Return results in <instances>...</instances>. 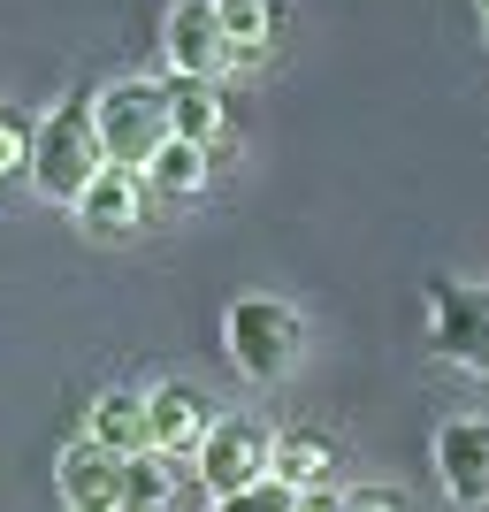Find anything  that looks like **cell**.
I'll list each match as a JSON object with an SVG mask.
<instances>
[{
    "instance_id": "20",
    "label": "cell",
    "mask_w": 489,
    "mask_h": 512,
    "mask_svg": "<svg viewBox=\"0 0 489 512\" xmlns=\"http://www.w3.org/2000/svg\"><path fill=\"white\" fill-rule=\"evenodd\" d=\"M298 512H344V490H306V497H298Z\"/></svg>"
},
{
    "instance_id": "15",
    "label": "cell",
    "mask_w": 489,
    "mask_h": 512,
    "mask_svg": "<svg viewBox=\"0 0 489 512\" xmlns=\"http://www.w3.org/2000/svg\"><path fill=\"white\" fill-rule=\"evenodd\" d=\"M146 184H153L161 199H192L199 184H207V146H184V138H169V146L153 153Z\"/></svg>"
},
{
    "instance_id": "19",
    "label": "cell",
    "mask_w": 489,
    "mask_h": 512,
    "mask_svg": "<svg viewBox=\"0 0 489 512\" xmlns=\"http://www.w3.org/2000/svg\"><path fill=\"white\" fill-rule=\"evenodd\" d=\"M344 512H405V497H398V490H375V482H367V490H344Z\"/></svg>"
},
{
    "instance_id": "5",
    "label": "cell",
    "mask_w": 489,
    "mask_h": 512,
    "mask_svg": "<svg viewBox=\"0 0 489 512\" xmlns=\"http://www.w3.org/2000/svg\"><path fill=\"white\" fill-rule=\"evenodd\" d=\"M192 459H199V490L207 497H237V490H253V482H268V467H276V428L253 421V413H222Z\"/></svg>"
},
{
    "instance_id": "14",
    "label": "cell",
    "mask_w": 489,
    "mask_h": 512,
    "mask_svg": "<svg viewBox=\"0 0 489 512\" xmlns=\"http://www.w3.org/2000/svg\"><path fill=\"white\" fill-rule=\"evenodd\" d=\"M214 8H222V31H230V62H260L268 31H276V0H214Z\"/></svg>"
},
{
    "instance_id": "2",
    "label": "cell",
    "mask_w": 489,
    "mask_h": 512,
    "mask_svg": "<svg viewBox=\"0 0 489 512\" xmlns=\"http://www.w3.org/2000/svg\"><path fill=\"white\" fill-rule=\"evenodd\" d=\"M107 169L100 153V123H92V100H62L39 115V146H31V184H39L46 199H62V207H77V199L92 192V176Z\"/></svg>"
},
{
    "instance_id": "4",
    "label": "cell",
    "mask_w": 489,
    "mask_h": 512,
    "mask_svg": "<svg viewBox=\"0 0 489 512\" xmlns=\"http://www.w3.org/2000/svg\"><path fill=\"white\" fill-rule=\"evenodd\" d=\"M428 344L444 352L451 367L489 375V283L467 276H428Z\"/></svg>"
},
{
    "instance_id": "9",
    "label": "cell",
    "mask_w": 489,
    "mask_h": 512,
    "mask_svg": "<svg viewBox=\"0 0 489 512\" xmlns=\"http://www.w3.org/2000/svg\"><path fill=\"white\" fill-rule=\"evenodd\" d=\"M146 406H153V451H169V459L199 451V444H207V428L222 421V413H214V398H207L199 383H153Z\"/></svg>"
},
{
    "instance_id": "1",
    "label": "cell",
    "mask_w": 489,
    "mask_h": 512,
    "mask_svg": "<svg viewBox=\"0 0 489 512\" xmlns=\"http://www.w3.org/2000/svg\"><path fill=\"white\" fill-rule=\"evenodd\" d=\"M92 123H100L107 169H153V153L169 146V85L153 77H115L92 92Z\"/></svg>"
},
{
    "instance_id": "7",
    "label": "cell",
    "mask_w": 489,
    "mask_h": 512,
    "mask_svg": "<svg viewBox=\"0 0 489 512\" xmlns=\"http://www.w3.org/2000/svg\"><path fill=\"white\" fill-rule=\"evenodd\" d=\"M436 474L459 505H489V421L482 413H451L436 428Z\"/></svg>"
},
{
    "instance_id": "6",
    "label": "cell",
    "mask_w": 489,
    "mask_h": 512,
    "mask_svg": "<svg viewBox=\"0 0 489 512\" xmlns=\"http://www.w3.org/2000/svg\"><path fill=\"white\" fill-rule=\"evenodd\" d=\"M161 54H169L176 77H214L230 62V31H222V8L214 0H176L169 23H161Z\"/></svg>"
},
{
    "instance_id": "11",
    "label": "cell",
    "mask_w": 489,
    "mask_h": 512,
    "mask_svg": "<svg viewBox=\"0 0 489 512\" xmlns=\"http://www.w3.org/2000/svg\"><path fill=\"white\" fill-rule=\"evenodd\" d=\"M146 207H153L146 169H100L92 192L77 199V222H92V230H130V222H146Z\"/></svg>"
},
{
    "instance_id": "10",
    "label": "cell",
    "mask_w": 489,
    "mask_h": 512,
    "mask_svg": "<svg viewBox=\"0 0 489 512\" xmlns=\"http://www.w3.org/2000/svg\"><path fill=\"white\" fill-rule=\"evenodd\" d=\"M85 436L100 451H115V459H146L153 451V406L146 390H100L85 406Z\"/></svg>"
},
{
    "instance_id": "8",
    "label": "cell",
    "mask_w": 489,
    "mask_h": 512,
    "mask_svg": "<svg viewBox=\"0 0 489 512\" xmlns=\"http://www.w3.org/2000/svg\"><path fill=\"white\" fill-rule=\"evenodd\" d=\"M123 474H130V459L100 451L92 436H85V444H69L62 459H54V482H62L69 512H123Z\"/></svg>"
},
{
    "instance_id": "18",
    "label": "cell",
    "mask_w": 489,
    "mask_h": 512,
    "mask_svg": "<svg viewBox=\"0 0 489 512\" xmlns=\"http://www.w3.org/2000/svg\"><path fill=\"white\" fill-rule=\"evenodd\" d=\"M214 512H298V490H283L276 474H268V482H253V490H237V497H214Z\"/></svg>"
},
{
    "instance_id": "3",
    "label": "cell",
    "mask_w": 489,
    "mask_h": 512,
    "mask_svg": "<svg viewBox=\"0 0 489 512\" xmlns=\"http://www.w3.org/2000/svg\"><path fill=\"white\" fill-rule=\"evenodd\" d=\"M222 344H230L237 375L276 383L283 367L298 360V314L283 299H268V291H245V299H230V314H222Z\"/></svg>"
},
{
    "instance_id": "17",
    "label": "cell",
    "mask_w": 489,
    "mask_h": 512,
    "mask_svg": "<svg viewBox=\"0 0 489 512\" xmlns=\"http://www.w3.org/2000/svg\"><path fill=\"white\" fill-rule=\"evenodd\" d=\"M31 146H39V123H31L23 107L0 100V184H8L16 169H31Z\"/></svg>"
},
{
    "instance_id": "16",
    "label": "cell",
    "mask_w": 489,
    "mask_h": 512,
    "mask_svg": "<svg viewBox=\"0 0 489 512\" xmlns=\"http://www.w3.org/2000/svg\"><path fill=\"white\" fill-rule=\"evenodd\" d=\"M283 482V490H329V444H314V436H276V467H268Z\"/></svg>"
},
{
    "instance_id": "13",
    "label": "cell",
    "mask_w": 489,
    "mask_h": 512,
    "mask_svg": "<svg viewBox=\"0 0 489 512\" xmlns=\"http://www.w3.org/2000/svg\"><path fill=\"white\" fill-rule=\"evenodd\" d=\"M176 497H184V467H176L169 451L130 459V474H123V512H176Z\"/></svg>"
},
{
    "instance_id": "12",
    "label": "cell",
    "mask_w": 489,
    "mask_h": 512,
    "mask_svg": "<svg viewBox=\"0 0 489 512\" xmlns=\"http://www.w3.org/2000/svg\"><path fill=\"white\" fill-rule=\"evenodd\" d=\"M169 130L184 146H207L222 130V85L214 77H169Z\"/></svg>"
}]
</instances>
